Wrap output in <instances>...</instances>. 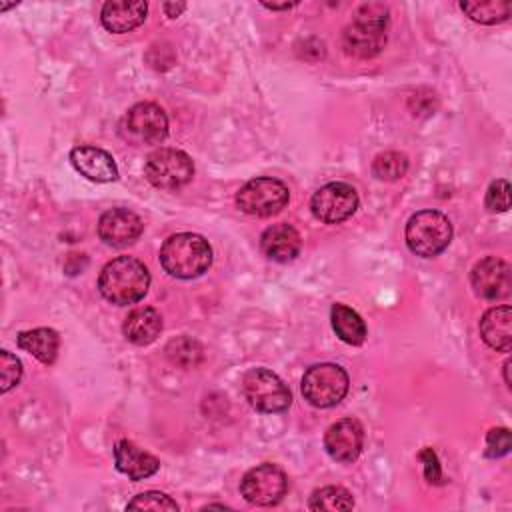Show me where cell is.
Masks as SVG:
<instances>
[{
    "label": "cell",
    "instance_id": "1",
    "mask_svg": "<svg viewBox=\"0 0 512 512\" xmlns=\"http://www.w3.org/2000/svg\"><path fill=\"white\" fill-rule=\"evenodd\" d=\"M148 286V268L132 256H118L110 260L98 276L100 294L116 306H128L142 300L148 292Z\"/></svg>",
    "mask_w": 512,
    "mask_h": 512
},
{
    "label": "cell",
    "instance_id": "2",
    "mask_svg": "<svg viewBox=\"0 0 512 512\" xmlns=\"http://www.w3.org/2000/svg\"><path fill=\"white\" fill-rule=\"evenodd\" d=\"M388 20V8L384 4H362L342 34L344 52L362 60L380 54L386 44Z\"/></svg>",
    "mask_w": 512,
    "mask_h": 512
},
{
    "label": "cell",
    "instance_id": "3",
    "mask_svg": "<svg viewBox=\"0 0 512 512\" xmlns=\"http://www.w3.org/2000/svg\"><path fill=\"white\" fill-rule=\"evenodd\" d=\"M160 264L174 278H196L212 264V248L200 234L180 232L164 240L160 248Z\"/></svg>",
    "mask_w": 512,
    "mask_h": 512
},
{
    "label": "cell",
    "instance_id": "4",
    "mask_svg": "<svg viewBox=\"0 0 512 512\" xmlns=\"http://www.w3.org/2000/svg\"><path fill=\"white\" fill-rule=\"evenodd\" d=\"M452 240V224L438 210H420L406 224V244L422 258L438 256Z\"/></svg>",
    "mask_w": 512,
    "mask_h": 512
},
{
    "label": "cell",
    "instance_id": "5",
    "mask_svg": "<svg viewBox=\"0 0 512 512\" xmlns=\"http://www.w3.org/2000/svg\"><path fill=\"white\" fill-rule=\"evenodd\" d=\"M348 374L338 364H314L302 376V396L316 408L336 406L348 392Z\"/></svg>",
    "mask_w": 512,
    "mask_h": 512
},
{
    "label": "cell",
    "instance_id": "6",
    "mask_svg": "<svg viewBox=\"0 0 512 512\" xmlns=\"http://www.w3.org/2000/svg\"><path fill=\"white\" fill-rule=\"evenodd\" d=\"M242 392L248 404L264 414L284 412L292 402L288 386L282 382L278 374H274L268 368L248 370L242 376Z\"/></svg>",
    "mask_w": 512,
    "mask_h": 512
},
{
    "label": "cell",
    "instance_id": "7",
    "mask_svg": "<svg viewBox=\"0 0 512 512\" xmlns=\"http://www.w3.org/2000/svg\"><path fill=\"white\" fill-rule=\"evenodd\" d=\"M146 180L160 190H178L194 176L192 158L178 148H158L144 162Z\"/></svg>",
    "mask_w": 512,
    "mask_h": 512
},
{
    "label": "cell",
    "instance_id": "8",
    "mask_svg": "<svg viewBox=\"0 0 512 512\" xmlns=\"http://www.w3.org/2000/svg\"><path fill=\"white\" fill-rule=\"evenodd\" d=\"M290 200L288 186L276 178L260 176L246 182L236 194V206L250 216H274L286 208Z\"/></svg>",
    "mask_w": 512,
    "mask_h": 512
},
{
    "label": "cell",
    "instance_id": "9",
    "mask_svg": "<svg viewBox=\"0 0 512 512\" xmlns=\"http://www.w3.org/2000/svg\"><path fill=\"white\" fill-rule=\"evenodd\" d=\"M120 128L132 144H160L168 136V118L158 104L138 102L126 112Z\"/></svg>",
    "mask_w": 512,
    "mask_h": 512
},
{
    "label": "cell",
    "instance_id": "10",
    "mask_svg": "<svg viewBox=\"0 0 512 512\" xmlns=\"http://www.w3.org/2000/svg\"><path fill=\"white\" fill-rule=\"evenodd\" d=\"M286 490L288 478L284 470L270 462L250 468L240 482V492L244 500L254 506H274L284 498Z\"/></svg>",
    "mask_w": 512,
    "mask_h": 512
},
{
    "label": "cell",
    "instance_id": "11",
    "mask_svg": "<svg viewBox=\"0 0 512 512\" xmlns=\"http://www.w3.org/2000/svg\"><path fill=\"white\" fill-rule=\"evenodd\" d=\"M358 208V194L346 182H330L318 188L310 200L314 218L324 224H338L350 218Z\"/></svg>",
    "mask_w": 512,
    "mask_h": 512
},
{
    "label": "cell",
    "instance_id": "12",
    "mask_svg": "<svg viewBox=\"0 0 512 512\" xmlns=\"http://www.w3.org/2000/svg\"><path fill=\"white\" fill-rule=\"evenodd\" d=\"M470 284L476 296L486 300H498L510 294L512 274L508 262L496 256H486L478 260L470 272Z\"/></svg>",
    "mask_w": 512,
    "mask_h": 512
},
{
    "label": "cell",
    "instance_id": "13",
    "mask_svg": "<svg viewBox=\"0 0 512 512\" xmlns=\"http://www.w3.org/2000/svg\"><path fill=\"white\" fill-rule=\"evenodd\" d=\"M364 446V428L356 418L334 422L324 434V448L336 462H354Z\"/></svg>",
    "mask_w": 512,
    "mask_h": 512
},
{
    "label": "cell",
    "instance_id": "14",
    "mask_svg": "<svg viewBox=\"0 0 512 512\" xmlns=\"http://www.w3.org/2000/svg\"><path fill=\"white\" fill-rule=\"evenodd\" d=\"M144 230L142 218L128 208H112L98 220V236L116 248L128 246L138 240Z\"/></svg>",
    "mask_w": 512,
    "mask_h": 512
},
{
    "label": "cell",
    "instance_id": "15",
    "mask_svg": "<svg viewBox=\"0 0 512 512\" xmlns=\"http://www.w3.org/2000/svg\"><path fill=\"white\" fill-rule=\"evenodd\" d=\"M72 166L92 182H114L118 178V166L114 158L98 146H76L70 152Z\"/></svg>",
    "mask_w": 512,
    "mask_h": 512
},
{
    "label": "cell",
    "instance_id": "16",
    "mask_svg": "<svg viewBox=\"0 0 512 512\" xmlns=\"http://www.w3.org/2000/svg\"><path fill=\"white\" fill-rule=\"evenodd\" d=\"M300 248H302V238L298 230L286 222L268 226L260 236L262 254L274 262L294 260Z\"/></svg>",
    "mask_w": 512,
    "mask_h": 512
},
{
    "label": "cell",
    "instance_id": "17",
    "mask_svg": "<svg viewBox=\"0 0 512 512\" xmlns=\"http://www.w3.org/2000/svg\"><path fill=\"white\" fill-rule=\"evenodd\" d=\"M114 464H116L118 472L126 474L134 482L156 474L158 468H160V462H158L156 456L142 450L140 446H136L130 440L116 442V446H114Z\"/></svg>",
    "mask_w": 512,
    "mask_h": 512
},
{
    "label": "cell",
    "instance_id": "18",
    "mask_svg": "<svg viewBox=\"0 0 512 512\" xmlns=\"http://www.w3.org/2000/svg\"><path fill=\"white\" fill-rule=\"evenodd\" d=\"M146 12H148V4L142 2V0H136V2H126V0L106 2L102 6L100 20H102V26L108 32L124 34V32H130V30L138 28L146 20Z\"/></svg>",
    "mask_w": 512,
    "mask_h": 512
},
{
    "label": "cell",
    "instance_id": "19",
    "mask_svg": "<svg viewBox=\"0 0 512 512\" xmlns=\"http://www.w3.org/2000/svg\"><path fill=\"white\" fill-rule=\"evenodd\" d=\"M480 336L482 340L498 350L510 352L512 348V308L510 306H494L484 312L480 320Z\"/></svg>",
    "mask_w": 512,
    "mask_h": 512
},
{
    "label": "cell",
    "instance_id": "20",
    "mask_svg": "<svg viewBox=\"0 0 512 512\" xmlns=\"http://www.w3.org/2000/svg\"><path fill=\"white\" fill-rule=\"evenodd\" d=\"M122 332L128 342L136 346H146L154 342L162 332V316L150 306L134 308L122 324Z\"/></svg>",
    "mask_w": 512,
    "mask_h": 512
},
{
    "label": "cell",
    "instance_id": "21",
    "mask_svg": "<svg viewBox=\"0 0 512 512\" xmlns=\"http://www.w3.org/2000/svg\"><path fill=\"white\" fill-rule=\"evenodd\" d=\"M16 344L24 352H28L36 360H40L42 364H52L58 356L60 336L52 328H34V330L20 332L16 338Z\"/></svg>",
    "mask_w": 512,
    "mask_h": 512
},
{
    "label": "cell",
    "instance_id": "22",
    "mask_svg": "<svg viewBox=\"0 0 512 512\" xmlns=\"http://www.w3.org/2000/svg\"><path fill=\"white\" fill-rule=\"evenodd\" d=\"M330 320H332V328L336 332V336L350 344V346H358L364 342L366 338V324L362 320V316L348 308L346 304H332V310H330Z\"/></svg>",
    "mask_w": 512,
    "mask_h": 512
},
{
    "label": "cell",
    "instance_id": "23",
    "mask_svg": "<svg viewBox=\"0 0 512 512\" xmlns=\"http://www.w3.org/2000/svg\"><path fill=\"white\" fill-rule=\"evenodd\" d=\"M462 12L468 14V18H472L474 22L480 24H498L504 22L510 12L512 6L506 0H484V2H460Z\"/></svg>",
    "mask_w": 512,
    "mask_h": 512
},
{
    "label": "cell",
    "instance_id": "24",
    "mask_svg": "<svg viewBox=\"0 0 512 512\" xmlns=\"http://www.w3.org/2000/svg\"><path fill=\"white\" fill-rule=\"evenodd\" d=\"M352 506H354L352 494L342 486H324L320 490H314L308 500L310 510L336 512V510H350Z\"/></svg>",
    "mask_w": 512,
    "mask_h": 512
},
{
    "label": "cell",
    "instance_id": "25",
    "mask_svg": "<svg viewBox=\"0 0 512 512\" xmlns=\"http://www.w3.org/2000/svg\"><path fill=\"white\" fill-rule=\"evenodd\" d=\"M406 170H408V156L402 152H396V150L382 152L372 162L374 176L380 180H388V182L402 178L406 174Z\"/></svg>",
    "mask_w": 512,
    "mask_h": 512
},
{
    "label": "cell",
    "instance_id": "26",
    "mask_svg": "<svg viewBox=\"0 0 512 512\" xmlns=\"http://www.w3.org/2000/svg\"><path fill=\"white\" fill-rule=\"evenodd\" d=\"M126 508L128 510H158L160 512V510H178V504L170 496L150 490V492H142V494L134 496Z\"/></svg>",
    "mask_w": 512,
    "mask_h": 512
},
{
    "label": "cell",
    "instance_id": "27",
    "mask_svg": "<svg viewBox=\"0 0 512 512\" xmlns=\"http://www.w3.org/2000/svg\"><path fill=\"white\" fill-rule=\"evenodd\" d=\"M0 374H2V388H0L2 392H8L12 386L20 382L22 362L8 350L0 352Z\"/></svg>",
    "mask_w": 512,
    "mask_h": 512
},
{
    "label": "cell",
    "instance_id": "28",
    "mask_svg": "<svg viewBox=\"0 0 512 512\" xmlns=\"http://www.w3.org/2000/svg\"><path fill=\"white\" fill-rule=\"evenodd\" d=\"M486 208L490 212H506L510 208V186L504 178L494 180L486 192Z\"/></svg>",
    "mask_w": 512,
    "mask_h": 512
},
{
    "label": "cell",
    "instance_id": "29",
    "mask_svg": "<svg viewBox=\"0 0 512 512\" xmlns=\"http://www.w3.org/2000/svg\"><path fill=\"white\" fill-rule=\"evenodd\" d=\"M510 452V432L508 428H492L486 436V456L500 458Z\"/></svg>",
    "mask_w": 512,
    "mask_h": 512
},
{
    "label": "cell",
    "instance_id": "30",
    "mask_svg": "<svg viewBox=\"0 0 512 512\" xmlns=\"http://www.w3.org/2000/svg\"><path fill=\"white\" fill-rule=\"evenodd\" d=\"M420 460L424 462V476L428 478V482L438 484L440 478H442V472H440V464H438L436 452L432 448H424L420 452Z\"/></svg>",
    "mask_w": 512,
    "mask_h": 512
},
{
    "label": "cell",
    "instance_id": "31",
    "mask_svg": "<svg viewBox=\"0 0 512 512\" xmlns=\"http://www.w3.org/2000/svg\"><path fill=\"white\" fill-rule=\"evenodd\" d=\"M186 10V4L184 2H178V4H174V2H166L164 4V12H166V16H170V18H176L180 12H184Z\"/></svg>",
    "mask_w": 512,
    "mask_h": 512
},
{
    "label": "cell",
    "instance_id": "32",
    "mask_svg": "<svg viewBox=\"0 0 512 512\" xmlns=\"http://www.w3.org/2000/svg\"><path fill=\"white\" fill-rule=\"evenodd\" d=\"M262 6L268 8V10H288V8L296 6V2H284V4H268V2H262Z\"/></svg>",
    "mask_w": 512,
    "mask_h": 512
},
{
    "label": "cell",
    "instance_id": "33",
    "mask_svg": "<svg viewBox=\"0 0 512 512\" xmlns=\"http://www.w3.org/2000/svg\"><path fill=\"white\" fill-rule=\"evenodd\" d=\"M508 370H510V360L504 362V380H506V386L510 388V376H508Z\"/></svg>",
    "mask_w": 512,
    "mask_h": 512
}]
</instances>
